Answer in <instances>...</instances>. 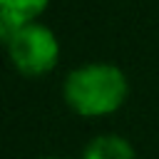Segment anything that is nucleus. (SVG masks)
I'll return each instance as SVG.
<instances>
[{"label":"nucleus","instance_id":"f257e3e1","mask_svg":"<svg viewBox=\"0 0 159 159\" xmlns=\"http://www.w3.org/2000/svg\"><path fill=\"white\" fill-rule=\"evenodd\" d=\"M127 97V72L114 62H84L72 67L62 80V99L67 109L84 119H102L119 112Z\"/></svg>","mask_w":159,"mask_h":159},{"label":"nucleus","instance_id":"f03ea898","mask_svg":"<svg viewBox=\"0 0 159 159\" xmlns=\"http://www.w3.org/2000/svg\"><path fill=\"white\" fill-rule=\"evenodd\" d=\"M2 42H5L10 65L15 67V72L30 80L50 75L57 67L60 55H62L60 37L55 35L52 27H47L40 20L17 27Z\"/></svg>","mask_w":159,"mask_h":159},{"label":"nucleus","instance_id":"7ed1b4c3","mask_svg":"<svg viewBox=\"0 0 159 159\" xmlns=\"http://www.w3.org/2000/svg\"><path fill=\"white\" fill-rule=\"evenodd\" d=\"M50 0H0V37L7 40L17 27L40 20Z\"/></svg>","mask_w":159,"mask_h":159},{"label":"nucleus","instance_id":"20e7f679","mask_svg":"<svg viewBox=\"0 0 159 159\" xmlns=\"http://www.w3.org/2000/svg\"><path fill=\"white\" fill-rule=\"evenodd\" d=\"M80 159H137V149L124 134L102 132L82 147Z\"/></svg>","mask_w":159,"mask_h":159},{"label":"nucleus","instance_id":"39448f33","mask_svg":"<svg viewBox=\"0 0 159 159\" xmlns=\"http://www.w3.org/2000/svg\"><path fill=\"white\" fill-rule=\"evenodd\" d=\"M37 159H70V157H57V154H45V157H37Z\"/></svg>","mask_w":159,"mask_h":159}]
</instances>
